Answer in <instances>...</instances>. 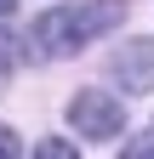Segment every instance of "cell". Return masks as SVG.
Masks as SVG:
<instances>
[{
    "instance_id": "1",
    "label": "cell",
    "mask_w": 154,
    "mask_h": 159,
    "mask_svg": "<svg viewBox=\"0 0 154 159\" xmlns=\"http://www.w3.org/2000/svg\"><path fill=\"white\" fill-rule=\"evenodd\" d=\"M120 23H126V0H69V6H51L34 17L29 46L34 57H80Z\"/></svg>"
},
{
    "instance_id": "2",
    "label": "cell",
    "mask_w": 154,
    "mask_h": 159,
    "mask_svg": "<svg viewBox=\"0 0 154 159\" xmlns=\"http://www.w3.org/2000/svg\"><path fill=\"white\" fill-rule=\"evenodd\" d=\"M69 131L74 136H91V142H114V136H126V102L114 91H74L69 97Z\"/></svg>"
},
{
    "instance_id": "3",
    "label": "cell",
    "mask_w": 154,
    "mask_h": 159,
    "mask_svg": "<svg viewBox=\"0 0 154 159\" xmlns=\"http://www.w3.org/2000/svg\"><path fill=\"white\" fill-rule=\"evenodd\" d=\"M108 80L120 91H154V40H131V46H120L108 57Z\"/></svg>"
},
{
    "instance_id": "4",
    "label": "cell",
    "mask_w": 154,
    "mask_h": 159,
    "mask_svg": "<svg viewBox=\"0 0 154 159\" xmlns=\"http://www.w3.org/2000/svg\"><path fill=\"white\" fill-rule=\"evenodd\" d=\"M34 159H80V148H74L69 136H46V142L34 148Z\"/></svg>"
},
{
    "instance_id": "5",
    "label": "cell",
    "mask_w": 154,
    "mask_h": 159,
    "mask_svg": "<svg viewBox=\"0 0 154 159\" xmlns=\"http://www.w3.org/2000/svg\"><path fill=\"white\" fill-rule=\"evenodd\" d=\"M120 159H154V131H143V136H131V142L120 148Z\"/></svg>"
},
{
    "instance_id": "6",
    "label": "cell",
    "mask_w": 154,
    "mask_h": 159,
    "mask_svg": "<svg viewBox=\"0 0 154 159\" xmlns=\"http://www.w3.org/2000/svg\"><path fill=\"white\" fill-rule=\"evenodd\" d=\"M0 159H23V142H17L12 125H0Z\"/></svg>"
},
{
    "instance_id": "7",
    "label": "cell",
    "mask_w": 154,
    "mask_h": 159,
    "mask_svg": "<svg viewBox=\"0 0 154 159\" xmlns=\"http://www.w3.org/2000/svg\"><path fill=\"white\" fill-rule=\"evenodd\" d=\"M6 80H12V40H0V91H6Z\"/></svg>"
},
{
    "instance_id": "8",
    "label": "cell",
    "mask_w": 154,
    "mask_h": 159,
    "mask_svg": "<svg viewBox=\"0 0 154 159\" xmlns=\"http://www.w3.org/2000/svg\"><path fill=\"white\" fill-rule=\"evenodd\" d=\"M12 11H17V0H0V23H6V17H12Z\"/></svg>"
},
{
    "instance_id": "9",
    "label": "cell",
    "mask_w": 154,
    "mask_h": 159,
    "mask_svg": "<svg viewBox=\"0 0 154 159\" xmlns=\"http://www.w3.org/2000/svg\"><path fill=\"white\" fill-rule=\"evenodd\" d=\"M148 131H154V125H148Z\"/></svg>"
}]
</instances>
